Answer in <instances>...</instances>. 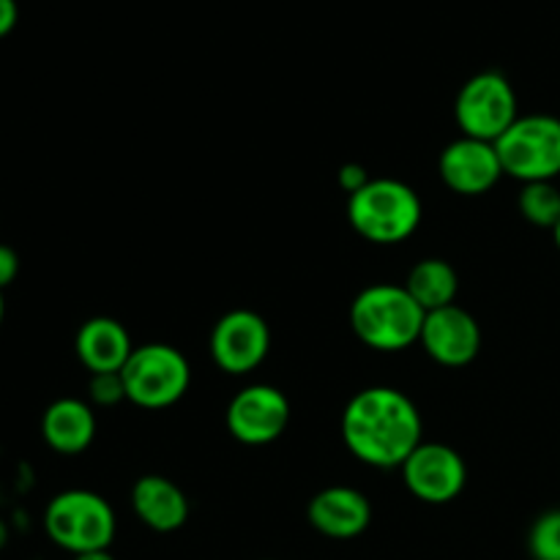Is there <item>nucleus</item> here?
Here are the masks:
<instances>
[{
  "label": "nucleus",
  "instance_id": "412c9836",
  "mask_svg": "<svg viewBox=\"0 0 560 560\" xmlns=\"http://www.w3.org/2000/svg\"><path fill=\"white\" fill-rule=\"evenodd\" d=\"M370 173H366L364 167H361V164H345L342 170H339V186H342L345 191H348V197L350 195H355V191L359 189H364L366 184H370Z\"/></svg>",
  "mask_w": 560,
  "mask_h": 560
},
{
  "label": "nucleus",
  "instance_id": "6ab92c4d",
  "mask_svg": "<svg viewBox=\"0 0 560 560\" xmlns=\"http://www.w3.org/2000/svg\"><path fill=\"white\" fill-rule=\"evenodd\" d=\"M528 550L534 560H560V509L536 520L528 536Z\"/></svg>",
  "mask_w": 560,
  "mask_h": 560
},
{
  "label": "nucleus",
  "instance_id": "dca6fc26",
  "mask_svg": "<svg viewBox=\"0 0 560 560\" xmlns=\"http://www.w3.org/2000/svg\"><path fill=\"white\" fill-rule=\"evenodd\" d=\"M42 438L52 452L66 454V457L85 452L96 438L93 408L74 397L55 399L42 416Z\"/></svg>",
  "mask_w": 560,
  "mask_h": 560
},
{
  "label": "nucleus",
  "instance_id": "9b49d317",
  "mask_svg": "<svg viewBox=\"0 0 560 560\" xmlns=\"http://www.w3.org/2000/svg\"><path fill=\"white\" fill-rule=\"evenodd\" d=\"M421 348L432 361L443 366H465L479 355L481 328L476 317L463 306L452 304L427 312L419 337Z\"/></svg>",
  "mask_w": 560,
  "mask_h": 560
},
{
  "label": "nucleus",
  "instance_id": "a211bd4d",
  "mask_svg": "<svg viewBox=\"0 0 560 560\" xmlns=\"http://www.w3.org/2000/svg\"><path fill=\"white\" fill-rule=\"evenodd\" d=\"M520 213L525 222L536 224V228L556 230L560 222V189L552 180H536V184H525L520 191Z\"/></svg>",
  "mask_w": 560,
  "mask_h": 560
},
{
  "label": "nucleus",
  "instance_id": "b1692460",
  "mask_svg": "<svg viewBox=\"0 0 560 560\" xmlns=\"http://www.w3.org/2000/svg\"><path fill=\"white\" fill-rule=\"evenodd\" d=\"M74 560H115L109 556V550H93V552H82V556H74Z\"/></svg>",
  "mask_w": 560,
  "mask_h": 560
},
{
  "label": "nucleus",
  "instance_id": "7ed1b4c3",
  "mask_svg": "<svg viewBox=\"0 0 560 560\" xmlns=\"http://www.w3.org/2000/svg\"><path fill=\"white\" fill-rule=\"evenodd\" d=\"M348 222L370 244H402L419 230L421 200L397 178H372L348 197Z\"/></svg>",
  "mask_w": 560,
  "mask_h": 560
},
{
  "label": "nucleus",
  "instance_id": "39448f33",
  "mask_svg": "<svg viewBox=\"0 0 560 560\" xmlns=\"http://www.w3.org/2000/svg\"><path fill=\"white\" fill-rule=\"evenodd\" d=\"M120 375H124L126 399L145 410L170 408L189 392L191 383L186 355L164 342L135 348Z\"/></svg>",
  "mask_w": 560,
  "mask_h": 560
},
{
  "label": "nucleus",
  "instance_id": "2eb2a0df",
  "mask_svg": "<svg viewBox=\"0 0 560 560\" xmlns=\"http://www.w3.org/2000/svg\"><path fill=\"white\" fill-rule=\"evenodd\" d=\"M77 359L91 375L98 372H120L135 353L129 331L113 317H91L80 326L74 339Z\"/></svg>",
  "mask_w": 560,
  "mask_h": 560
},
{
  "label": "nucleus",
  "instance_id": "20e7f679",
  "mask_svg": "<svg viewBox=\"0 0 560 560\" xmlns=\"http://www.w3.org/2000/svg\"><path fill=\"white\" fill-rule=\"evenodd\" d=\"M44 530L49 541L71 556L109 550L115 539V512L102 495L91 490H66L47 503Z\"/></svg>",
  "mask_w": 560,
  "mask_h": 560
},
{
  "label": "nucleus",
  "instance_id": "f257e3e1",
  "mask_svg": "<svg viewBox=\"0 0 560 560\" xmlns=\"http://www.w3.org/2000/svg\"><path fill=\"white\" fill-rule=\"evenodd\" d=\"M424 424L408 394L372 386L355 394L342 413V441L355 459L372 468H402L421 446Z\"/></svg>",
  "mask_w": 560,
  "mask_h": 560
},
{
  "label": "nucleus",
  "instance_id": "aec40b11",
  "mask_svg": "<svg viewBox=\"0 0 560 560\" xmlns=\"http://www.w3.org/2000/svg\"><path fill=\"white\" fill-rule=\"evenodd\" d=\"M88 397L98 408H113V405H118L120 399H126L124 375L120 372H98V375H91Z\"/></svg>",
  "mask_w": 560,
  "mask_h": 560
},
{
  "label": "nucleus",
  "instance_id": "4be33fe9",
  "mask_svg": "<svg viewBox=\"0 0 560 560\" xmlns=\"http://www.w3.org/2000/svg\"><path fill=\"white\" fill-rule=\"evenodd\" d=\"M20 273V257L9 244H0V290L9 288Z\"/></svg>",
  "mask_w": 560,
  "mask_h": 560
},
{
  "label": "nucleus",
  "instance_id": "6e6552de",
  "mask_svg": "<svg viewBox=\"0 0 560 560\" xmlns=\"http://www.w3.org/2000/svg\"><path fill=\"white\" fill-rule=\"evenodd\" d=\"M228 430L244 446H268L279 441L288 430L290 402L277 386H246L230 399L228 405Z\"/></svg>",
  "mask_w": 560,
  "mask_h": 560
},
{
  "label": "nucleus",
  "instance_id": "4468645a",
  "mask_svg": "<svg viewBox=\"0 0 560 560\" xmlns=\"http://www.w3.org/2000/svg\"><path fill=\"white\" fill-rule=\"evenodd\" d=\"M131 509L145 528L156 534H173L189 520V498L178 485L164 476H142L131 487Z\"/></svg>",
  "mask_w": 560,
  "mask_h": 560
},
{
  "label": "nucleus",
  "instance_id": "f8f14e48",
  "mask_svg": "<svg viewBox=\"0 0 560 560\" xmlns=\"http://www.w3.org/2000/svg\"><path fill=\"white\" fill-rule=\"evenodd\" d=\"M438 170H441V178L448 189L468 197L490 191L503 175L495 142L474 140V137L465 135L443 148Z\"/></svg>",
  "mask_w": 560,
  "mask_h": 560
},
{
  "label": "nucleus",
  "instance_id": "f3484780",
  "mask_svg": "<svg viewBox=\"0 0 560 560\" xmlns=\"http://www.w3.org/2000/svg\"><path fill=\"white\" fill-rule=\"evenodd\" d=\"M405 290L419 301L424 312L443 310V306H452L457 301L459 273L452 262L441 260V257H427L410 268Z\"/></svg>",
  "mask_w": 560,
  "mask_h": 560
},
{
  "label": "nucleus",
  "instance_id": "bb28decb",
  "mask_svg": "<svg viewBox=\"0 0 560 560\" xmlns=\"http://www.w3.org/2000/svg\"><path fill=\"white\" fill-rule=\"evenodd\" d=\"M552 238H556V246L560 249V222L556 224V230H552Z\"/></svg>",
  "mask_w": 560,
  "mask_h": 560
},
{
  "label": "nucleus",
  "instance_id": "f03ea898",
  "mask_svg": "<svg viewBox=\"0 0 560 560\" xmlns=\"http://www.w3.org/2000/svg\"><path fill=\"white\" fill-rule=\"evenodd\" d=\"M427 312L405 284H370L350 304L355 337L381 353H399L419 342Z\"/></svg>",
  "mask_w": 560,
  "mask_h": 560
},
{
  "label": "nucleus",
  "instance_id": "423d86ee",
  "mask_svg": "<svg viewBox=\"0 0 560 560\" xmlns=\"http://www.w3.org/2000/svg\"><path fill=\"white\" fill-rule=\"evenodd\" d=\"M503 175L536 184L560 175V118L556 115H523L495 140Z\"/></svg>",
  "mask_w": 560,
  "mask_h": 560
},
{
  "label": "nucleus",
  "instance_id": "0eeeda50",
  "mask_svg": "<svg viewBox=\"0 0 560 560\" xmlns=\"http://www.w3.org/2000/svg\"><path fill=\"white\" fill-rule=\"evenodd\" d=\"M454 118L465 137L495 142L520 118L517 93L501 71L474 74L457 93Z\"/></svg>",
  "mask_w": 560,
  "mask_h": 560
},
{
  "label": "nucleus",
  "instance_id": "a878e982",
  "mask_svg": "<svg viewBox=\"0 0 560 560\" xmlns=\"http://www.w3.org/2000/svg\"><path fill=\"white\" fill-rule=\"evenodd\" d=\"M3 317H5V304H3V290H0V326H3Z\"/></svg>",
  "mask_w": 560,
  "mask_h": 560
},
{
  "label": "nucleus",
  "instance_id": "5701e85b",
  "mask_svg": "<svg viewBox=\"0 0 560 560\" xmlns=\"http://www.w3.org/2000/svg\"><path fill=\"white\" fill-rule=\"evenodd\" d=\"M20 20V5L16 0H0V38L9 36Z\"/></svg>",
  "mask_w": 560,
  "mask_h": 560
},
{
  "label": "nucleus",
  "instance_id": "393cba45",
  "mask_svg": "<svg viewBox=\"0 0 560 560\" xmlns=\"http://www.w3.org/2000/svg\"><path fill=\"white\" fill-rule=\"evenodd\" d=\"M5 539H9V528H5V523L0 520V550L5 547Z\"/></svg>",
  "mask_w": 560,
  "mask_h": 560
},
{
  "label": "nucleus",
  "instance_id": "ddd939ff",
  "mask_svg": "<svg viewBox=\"0 0 560 560\" xmlns=\"http://www.w3.org/2000/svg\"><path fill=\"white\" fill-rule=\"evenodd\" d=\"M306 517L317 534L345 541L370 528L372 506L364 492L353 487H326L310 501Z\"/></svg>",
  "mask_w": 560,
  "mask_h": 560
},
{
  "label": "nucleus",
  "instance_id": "1a4fd4ad",
  "mask_svg": "<svg viewBox=\"0 0 560 560\" xmlns=\"http://www.w3.org/2000/svg\"><path fill=\"white\" fill-rule=\"evenodd\" d=\"M402 481L419 501L441 506L463 495L468 468L457 448L446 443H421L402 468Z\"/></svg>",
  "mask_w": 560,
  "mask_h": 560
},
{
  "label": "nucleus",
  "instance_id": "9d476101",
  "mask_svg": "<svg viewBox=\"0 0 560 560\" xmlns=\"http://www.w3.org/2000/svg\"><path fill=\"white\" fill-rule=\"evenodd\" d=\"M271 328L257 312L233 310L219 317L211 331V355L228 375H246L266 361Z\"/></svg>",
  "mask_w": 560,
  "mask_h": 560
}]
</instances>
